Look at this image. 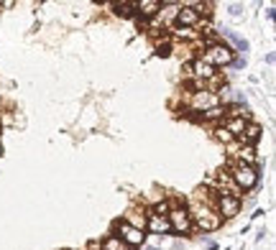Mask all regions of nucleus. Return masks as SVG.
I'll list each match as a JSON object with an SVG mask.
<instances>
[{
  "label": "nucleus",
  "instance_id": "nucleus-1",
  "mask_svg": "<svg viewBox=\"0 0 276 250\" xmlns=\"http://www.w3.org/2000/svg\"><path fill=\"white\" fill-rule=\"evenodd\" d=\"M187 212H189V217H192V225L197 227V230H202V233H215L218 227L223 225V217L212 207H207V204H200V202L189 199Z\"/></svg>",
  "mask_w": 276,
  "mask_h": 250
},
{
  "label": "nucleus",
  "instance_id": "nucleus-2",
  "mask_svg": "<svg viewBox=\"0 0 276 250\" xmlns=\"http://www.w3.org/2000/svg\"><path fill=\"white\" fill-rule=\"evenodd\" d=\"M225 171L230 174V179L236 181V187H238L241 192H251L253 187L259 184V166L238 164V161H233V158H228Z\"/></svg>",
  "mask_w": 276,
  "mask_h": 250
},
{
  "label": "nucleus",
  "instance_id": "nucleus-3",
  "mask_svg": "<svg viewBox=\"0 0 276 250\" xmlns=\"http://www.w3.org/2000/svg\"><path fill=\"white\" fill-rule=\"evenodd\" d=\"M202 61H207L210 66H228V64H233L236 61V51H233L228 43H223V41H215V43H210V46H205L202 49V56H200Z\"/></svg>",
  "mask_w": 276,
  "mask_h": 250
},
{
  "label": "nucleus",
  "instance_id": "nucleus-4",
  "mask_svg": "<svg viewBox=\"0 0 276 250\" xmlns=\"http://www.w3.org/2000/svg\"><path fill=\"white\" fill-rule=\"evenodd\" d=\"M110 235H115L118 240H123L128 248H141L146 243V233L143 230H136V227L125 225L123 220H115L113 227H110Z\"/></svg>",
  "mask_w": 276,
  "mask_h": 250
},
{
  "label": "nucleus",
  "instance_id": "nucleus-5",
  "mask_svg": "<svg viewBox=\"0 0 276 250\" xmlns=\"http://www.w3.org/2000/svg\"><path fill=\"white\" fill-rule=\"evenodd\" d=\"M172 204H174V202H172ZM166 220H169V225H172V233L187 235V233H192V230H195L192 217H189V212H187V207H184V204H174V207L169 210Z\"/></svg>",
  "mask_w": 276,
  "mask_h": 250
},
{
  "label": "nucleus",
  "instance_id": "nucleus-6",
  "mask_svg": "<svg viewBox=\"0 0 276 250\" xmlns=\"http://www.w3.org/2000/svg\"><path fill=\"white\" fill-rule=\"evenodd\" d=\"M212 210H215L223 220H233V217L241 212V199L215 192V204H212Z\"/></svg>",
  "mask_w": 276,
  "mask_h": 250
},
{
  "label": "nucleus",
  "instance_id": "nucleus-7",
  "mask_svg": "<svg viewBox=\"0 0 276 250\" xmlns=\"http://www.w3.org/2000/svg\"><path fill=\"white\" fill-rule=\"evenodd\" d=\"M220 105V97L215 92H210V89H202L197 95H189V105H187V112H205L210 107Z\"/></svg>",
  "mask_w": 276,
  "mask_h": 250
},
{
  "label": "nucleus",
  "instance_id": "nucleus-8",
  "mask_svg": "<svg viewBox=\"0 0 276 250\" xmlns=\"http://www.w3.org/2000/svg\"><path fill=\"white\" fill-rule=\"evenodd\" d=\"M200 20H202V18H200V13L195 10L192 3H187V5L179 3L177 15H174V26H182V28H197Z\"/></svg>",
  "mask_w": 276,
  "mask_h": 250
},
{
  "label": "nucleus",
  "instance_id": "nucleus-9",
  "mask_svg": "<svg viewBox=\"0 0 276 250\" xmlns=\"http://www.w3.org/2000/svg\"><path fill=\"white\" fill-rule=\"evenodd\" d=\"M123 222L136 227V230H143L146 233V222H148V212H146V204H133V207L125 210L123 215Z\"/></svg>",
  "mask_w": 276,
  "mask_h": 250
},
{
  "label": "nucleus",
  "instance_id": "nucleus-10",
  "mask_svg": "<svg viewBox=\"0 0 276 250\" xmlns=\"http://www.w3.org/2000/svg\"><path fill=\"white\" fill-rule=\"evenodd\" d=\"M212 181H215V184H218V192L220 194H228V197H236V199H241L243 197V192L236 187V181H233L230 179V174L225 171V169H220L215 176H212Z\"/></svg>",
  "mask_w": 276,
  "mask_h": 250
},
{
  "label": "nucleus",
  "instance_id": "nucleus-11",
  "mask_svg": "<svg viewBox=\"0 0 276 250\" xmlns=\"http://www.w3.org/2000/svg\"><path fill=\"white\" fill-rule=\"evenodd\" d=\"M159 10H161V3L159 0H138L136 3V13L141 15V18H156L159 15Z\"/></svg>",
  "mask_w": 276,
  "mask_h": 250
},
{
  "label": "nucleus",
  "instance_id": "nucleus-12",
  "mask_svg": "<svg viewBox=\"0 0 276 250\" xmlns=\"http://www.w3.org/2000/svg\"><path fill=\"white\" fill-rule=\"evenodd\" d=\"M261 135H264V130H261V125L259 123H246V130H243V135H241V143H248V146H256L259 141H261Z\"/></svg>",
  "mask_w": 276,
  "mask_h": 250
},
{
  "label": "nucleus",
  "instance_id": "nucleus-13",
  "mask_svg": "<svg viewBox=\"0 0 276 250\" xmlns=\"http://www.w3.org/2000/svg\"><path fill=\"white\" fill-rule=\"evenodd\" d=\"M146 230L154 233V235H166V233H172V225H169L166 217H148Z\"/></svg>",
  "mask_w": 276,
  "mask_h": 250
},
{
  "label": "nucleus",
  "instance_id": "nucleus-14",
  "mask_svg": "<svg viewBox=\"0 0 276 250\" xmlns=\"http://www.w3.org/2000/svg\"><path fill=\"white\" fill-rule=\"evenodd\" d=\"M246 123H248L246 118H225V120H223V128L238 141L241 135H243V130H246Z\"/></svg>",
  "mask_w": 276,
  "mask_h": 250
},
{
  "label": "nucleus",
  "instance_id": "nucleus-15",
  "mask_svg": "<svg viewBox=\"0 0 276 250\" xmlns=\"http://www.w3.org/2000/svg\"><path fill=\"white\" fill-rule=\"evenodd\" d=\"M218 120H225V105H215V107L205 110L197 123H218Z\"/></svg>",
  "mask_w": 276,
  "mask_h": 250
},
{
  "label": "nucleus",
  "instance_id": "nucleus-16",
  "mask_svg": "<svg viewBox=\"0 0 276 250\" xmlns=\"http://www.w3.org/2000/svg\"><path fill=\"white\" fill-rule=\"evenodd\" d=\"M100 248L102 250H133V248H128L123 240H118L115 235H108L105 240H100Z\"/></svg>",
  "mask_w": 276,
  "mask_h": 250
},
{
  "label": "nucleus",
  "instance_id": "nucleus-17",
  "mask_svg": "<svg viewBox=\"0 0 276 250\" xmlns=\"http://www.w3.org/2000/svg\"><path fill=\"white\" fill-rule=\"evenodd\" d=\"M118 15H123V18H131L133 13H136V3H113L110 5Z\"/></svg>",
  "mask_w": 276,
  "mask_h": 250
},
{
  "label": "nucleus",
  "instance_id": "nucleus-18",
  "mask_svg": "<svg viewBox=\"0 0 276 250\" xmlns=\"http://www.w3.org/2000/svg\"><path fill=\"white\" fill-rule=\"evenodd\" d=\"M212 135H215V141H220V143H225V146H230L233 141H236L223 125H215V128H212Z\"/></svg>",
  "mask_w": 276,
  "mask_h": 250
},
{
  "label": "nucleus",
  "instance_id": "nucleus-19",
  "mask_svg": "<svg viewBox=\"0 0 276 250\" xmlns=\"http://www.w3.org/2000/svg\"><path fill=\"white\" fill-rule=\"evenodd\" d=\"M146 250H156V248H146Z\"/></svg>",
  "mask_w": 276,
  "mask_h": 250
}]
</instances>
